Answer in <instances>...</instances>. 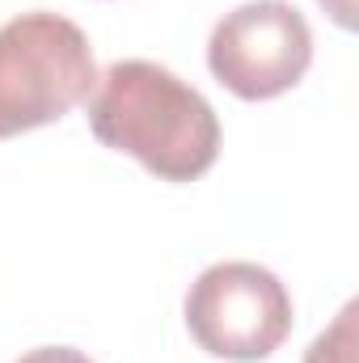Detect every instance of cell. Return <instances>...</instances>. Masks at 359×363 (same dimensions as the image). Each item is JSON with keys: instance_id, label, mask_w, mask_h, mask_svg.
Here are the masks:
<instances>
[{"instance_id": "obj_1", "label": "cell", "mask_w": 359, "mask_h": 363, "mask_svg": "<svg viewBox=\"0 0 359 363\" xmlns=\"http://www.w3.org/2000/svg\"><path fill=\"white\" fill-rule=\"evenodd\" d=\"M93 135L165 182H194L220 157L211 101L153 60H118L89 97Z\"/></svg>"}, {"instance_id": "obj_2", "label": "cell", "mask_w": 359, "mask_h": 363, "mask_svg": "<svg viewBox=\"0 0 359 363\" xmlns=\"http://www.w3.org/2000/svg\"><path fill=\"white\" fill-rule=\"evenodd\" d=\"M97 85L89 38L60 13H21L0 26V140L47 127Z\"/></svg>"}, {"instance_id": "obj_3", "label": "cell", "mask_w": 359, "mask_h": 363, "mask_svg": "<svg viewBox=\"0 0 359 363\" xmlns=\"http://www.w3.org/2000/svg\"><path fill=\"white\" fill-rule=\"evenodd\" d=\"M190 338L233 363H258L292 334V296L258 262H216L186 291Z\"/></svg>"}, {"instance_id": "obj_4", "label": "cell", "mask_w": 359, "mask_h": 363, "mask_svg": "<svg viewBox=\"0 0 359 363\" xmlns=\"http://www.w3.org/2000/svg\"><path fill=\"white\" fill-rule=\"evenodd\" d=\"M313 64V30L287 0H250L224 13L207 38V68L245 101L279 97Z\"/></svg>"}, {"instance_id": "obj_5", "label": "cell", "mask_w": 359, "mask_h": 363, "mask_svg": "<svg viewBox=\"0 0 359 363\" xmlns=\"http://www.w3.org/2000/svg\"><path fill=\"white\" fill-rule=\"evenodd\" d=\"M355 317H359V304L351 300L343 313H338V321L304 351V359L300 363H355V351H359V334H355Z\"/></svg>"}, {"instance_id": "obj_6", "label": "cell", "mask_w": 359, "mask_h": 363, "mask_svg": "<svg viewBox=\"0 0 359 363\" xmlns=\"http://www.w3.org/2000/svg\"><path fill=\"white\" fill-rule=\"evenodd\" d=\"M17 363H93V359L77 347H38V351H26Z\"/></svg>"}, {"instance_id": "obj_7", "label": "cell", "mask_w": 359, "mask_h": 363, "mask_svg": "<svg viewBox=\"0 0 359 363\" xmlns=\"http://www.w3.org/2000/svg\"><path fill=\"white\" fill-rule=\"evenodd\" d=\"M321 9H326L343 30H355V0H321Z\"/></svg>"}]
</instances>
